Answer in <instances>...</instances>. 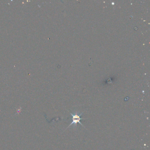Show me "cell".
Here are the masks:
<instances>
[{"label":"cell","instance_id":"6da1fadb","mask_svg":"<svg viewBox=\"0 0 150 150\" xmlns=\"http://www.w3.org/2000/svg\"><path fill=\"white\" fill-rule=\"evenodd\" d=\"M82 113L81 114H78V113H75V114H71V115L72 116V118H71V120H72V122H71V124H70V125L68 127L71 126V125H72L73 124H74V125H75L76 124H77V123H79V124H81L82 126H83L82 124L80 122V120H83V119H81L80 118V116L81 115Z\"/></svg>","mask_w":150,"mask_h":150}]
</instances>
